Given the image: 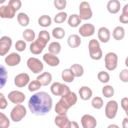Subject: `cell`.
I'll use <instances>...</instances> for the list:
<instances>
[{
    "mask_svg": "<svg viewBox=\"0 0 128 128\" xmlns=\"http://www.w3.org/2000/svg\"><path fill=\"white\" fill-rule=\"evenodd\" d=\"M52 104L51 97L44 92L34 94L28 102V106L31 112L37 116H44L52 108Z\"/></svg>",
    "mask_w": 128,
    "mask_h": 128,
    "instance_id": "cell-1",
    "label": "cell"
},
{
    "mask_svg": "<svg viewBox=\"0 0 128 128\" xmlns=\"http://www.w3.org/2000/svg\"><path fill=\"white\" fill-rule=\"evenodd\" d=\"M89 53L90 58L95 60H98L102 57V53L98 41L96 39L91 40L88 43Z\"/></svg>",
    "mask_w": 128,
    "mask_h": 128,
    "instance_id": "cell-2",
    "label": "cell"
},
{
    "mask_svg": "<svg viewBox=\"0 0 128 128\" xmlns=\"http://www.w3.org/2000/svg\"><path fill=\"white\" fill-rule=\"evenodd\" d=\"M50 91L52 94L56 96H64L69 93L70 88L65 84L59 82H54L50 86Z\"/></svg>",
    "mask_w": 128,
    "mask_h": 128,
    "instance_id": "cell-3",
    "label": "cell"
},
{
    "mask_svg": "<svg viewBox=\"0 0 128 128\" xmlns=\"http://www.w3.org/2000/svg\"><path fill=\"white\" fill-rule=\"evenodd\" d=\"M26 110L25 107L22 104H18L15 106L11 111L10 116L12 121L18 122L25 116Z\"/></svg>",
    "mask_w": 128,
    "mask_h": 128,
    "instance_id": "cell-4",
    "label": "cell"
},
{
    "mask_svg": "<svg viewBox=\"0 0 128 128\" xmlns=\"http://www.w3.org/2000/svg\"><path fill=\"white\" fill-rule=\"evenodd\" d=\"M27 66L30 70L34 74L40 73L42 70L44 68L42 62L38 58H30L28 59Z\"/></svg>",
    "mask_w": 128,
    "mask_h": 128,
    "instance_id": "cell-5",
    "label": "cell"
},
{
    "mask_svg": "<svg viewBox=\"0 0 128 128\" xmlns=\"http://www.w3.org/2000/svg\"><path fill=\"white\" fill-rule=\"evenodd\" d=\"M80 18L84 20L90 18L92 16V12L91 10L89 4L86 2H82L80 5Z\"/></svg>",
    "mask_w": 128,
    "mask_h": 128,
    "instance_id": "cell-6",
    "label": "cell"
},
{
    "mask_svg": "<svg viewBox=\"0 0 128 128\" xmlns=\"http://www.w3.org/2000/svg\"><path fill=\"white\" fill-rule=\"evenodd\" d=\"M105 66L107 70H113L117 66L118 56L114 52L108 53L104 58Z\"/></svg>",
    "mask_w": 128,
    "mask_h": 128,
    "instance_id": "cell-7",
    "label": "cell"
},
{
    "mask_svg": "<svg viewBox=\"0 0 128 128\" xmlns=\"http://www.w3.org/2000/svg\"><path fill=\"white\" fill-rule=\"evenodd\" d=\"M118 109V104L114 100L109 101L106 104L105 108V114L106 116L112 119L114 118L116 114Z\"/></svg>",
    "mask_w": 128,
    "mask_h": 128,
    "instance_id": "cell-8",
    "label": "cell"
},
{
    "mask_svg": "<svg viewBox=\"0 0 128 128\" xmlns=\"http://www.w3.org/2000/svg\"><path fill=\"white\" fill-rule=\"evenodd\" d=\"M12 44V39L7 36H4L0 39V55L4 56L9 51Z\"/></svg>",
    "mask_w": 128,
    "mask_h": 128,
    "instance_id": "cell-9",
    "label": "cell"
},
{
    "mask_svg": "<svg viewBox=\"0 0 128 128\" xmlns=\"http://www.w3.org/2000/svg\"><path fill=\"white\" fill-rule=\"evenodd\" d=\"M46 44L42 40L38 38L34 42L30 44V51L33 54H38L42 52Z\"/></svg>",
    "mask_w": 128,
    "mask_h": 128,
    "instance_id": "cell-10",
    "label": "cell"
},
{
    "mask_svg": "<svg viewBox=\"0 0 128 128\" xmlns=\"http://www.w3.org/2000/svg\"><path fill=\"white\" fill-rule=\"evenodd\" d=\"M8 97L9 100L14 104H21L25 100V95L18 90L12 91L8 94Z\"/></svg>",
    "mask_w": 128,
    "mask_h": 128,
    "instance_id": "cell-11",
    "label": "cell"
},
{
    "mask_svg": "<svg viewBox=\"0 0 128 128\" xmlns=\"http://www.w3.org/2000/svg\"><path fill=\"white\" fill-rule=\"evenodd\" d=\"M81 123L84 128H94L96 125V121L95 118L87 114L82 117Z\"/></svg>",
    "mask_w": 128,
    "mask_h": 128,
    "instance_id": "cell-12",
    "label": "cell"
},
{
    "mask_svg": "<svg viewBox=\"0 0 128 128\" xmlns=\"http://www.w3.org/2000/svg\"><path fill=\"white\" fill-rule=\"evenodd\" d=\"M70 122L66 114H58L54 119L56 124L60 128H70Z\"/></svg>",
    "mask_w": 128,
    "mask_h": 128,
    "instance_id": "cell-13",
    "label": "cell"
},
{
    "mask_svg": "<svg viewBox=\"0 0 128 128\" xmlns=\"http://www.w3.org/2000/svg\"><path fill=\"white\" fill-rule=\"evenodd\" d=\"M30 81L29 76L26 73H21L18 74L14 78V84L18 88L25 86Z\"/></svg>",
    "mask_w": 128,
    "mask_h": 128,
    "instance_id": "cell-14",
    "label": "cell"
},
{
    "mask_svg": "<svg viewBox=\"0 0 128 128\" xmlns=\"http://www.w3.org/2000/svg\"><path fill=\"white\" fill-rule=\"evenodd\" d=\"M95 30L94 26L91 24H84L79 28V33L82 36H90L94 34Z\"/></svg>",
    "mask_w": 128,
    "mask_h": 128,
    "instance_id": "cell-15",
    "label": "cell"
},
{
    "mask_svg": "<svg viewBox=\"0 0 128 128\" xmlns=\"http://www.w3.org/2000/svg\"><path fill=\"white\" fill-rule=\"evenodd\" d=\"M15 13L16 10L8 5L2 6L0 8V16L2 18H12Z\"/></svg>",
    "mask_w": 128,
    "mask_h": 128,
    "instance_id": "cell-16",
    "label": "cell"
},
{
    "mask_svg": "<svg viewBox=\"0 0 128 128\" xmlns=\"http://www.w3.org/2000/svg\"><path fill=\"white\" fill-rule=\"evenodd\" d=\"M20 55L15 52L10 54L5 58V62L10 66L18 65L20 61Z\"/></svg>",
    "mask_w": 128,
    "mask_h": 128,
    "instance_id": "cell-17",
    "label": "cell"
},
{
    "mask_svg": "<svg viewBox=\"0 0 128 128\" xmlns=\"http://www.w3.org/2000/svg\"><path fill=\"white\" fill-rule=\"evenodd\" d=\"M70 106L65 102L61 98L55 106V112L58 114H66Z\"/></svg>",
    "mask_w": 128,
    "mask_h": 128,
    "instance_id": "cell-18",
    "label": "cell"
},
{
    "mask_svg": "<svg viewBox=\"0 0 128 128\" xmlns=\"http://www.w3.org/2000/svg\"><path fill=\"white\" fill-rule=\"evenodd\" d=\"M43 60L47 64L52 66H57L60 63L59 58L50 53L45 54L43 56Z\"/></svg>",
    "mask_w": 128,
    "mask_h": 128,
    "instance_id": "cell-19",
    "label": "cell"
},
{
    "mask_svg": "<svg viewBox=\"0 0 128 128\" xmlns=\"http://www.w3.org/2000/svg\"><path fill=\"white\" fill-rule=\"evenodd\" d=\"M98 38L100 40L104 43L107 42L110 38V30L105 27L100 28L98 30Z\"/></svg>",
    "mask_w": 128,
    "mask_h": 128,
    "instance_id": "cell-20",
    "label": "cell"
},
{
    "mask_svg": "<svg viewBox=\"0 0 128 128\" xmlns=\"http://www.w3.org/2000/svg\"><path fill=\"white\" fill-rule=\"evenodd\" d=\"M120 4L118 0H110L107 4V10L111 14H116L120 10Z\"/></svg>",
    "mask_w": 128,
    "mask_h": 128,
    "instance_id": "cell-21",
    "label": "cell"
},
{
    "mask_svg": "<svg viewBox=\"0 0 128 128\" xmlns=\"http://www.w3.org/2000/svg\"><path fill=\"white\" fill-rule=\"evenodd\" d=\"M61 98L70 106V108L74 105L77 101V96L76 94L72 92H70L67 94L62 96Z\"/></svg>",
    "mask_w": 128,
    "mask_h": 128,
    "instance_id": "cell-22",
    "label": "cell"
},
{
    "mask_svg": "<svg viewBox=\"0 0 128 128\" xmlns=\"http://www.w3.org/2000/svg\"><path fill=\"white\" fill-rule=\"evenodd\" d=\"M52 80V76L51 74L47 72H43L42 74L38 76L36 80H38L42 86H48L51 82Z\"/></svg>",
    "mask_w": 128,
    "mask_h": 128,
    "instance_id": "cell-23",
    "label": "cell"
},
{
    "mask_svg": "<svg viewBox=\"0 0 128 128\" xmlns=\"http://www.w3.org/2000/svg\"><path fill=\"white\" fill-rule=\"evenodd\" d=\"M80 98L83 100H88L92 96V90L88 86H82L78 90Z\"/></svg>",
    "mask_w": 128,
    "mask_h": 128,
    "instance_id": "cell-24",
    "label": "cell"
},
{
    "mask_svg": "<svg viewBox=\"0 0 128 128\" xmlns=\"http://www.w3.org/2000/svg\"><path fill=\"white\" fill-rule=\"evenodd\" d=\"M68 44L72 48H76L78 47L81 42L80 38L77 34H73L70 35L68 38Z\"/></svg>",
    "mask_w": 128,
    "mask_h": 128,
    "instance_id": "cell-25",
    "label": "cell"
},
{
    "mask_svg": "<svg viewBox=\"0 0 128 128\" xmlns=\"http://www.w3.org/2000/svg\"><path fill=\"white\" fill-rule=\"evenodd\" d=\"M82 20L79 16L76 14H71L68 19V24L72 28L78 26L81 22Z\"/></svg>",
    "mask_w": 128,
    "mask_h": 128,
    "instance_id": "cell-26",
    "label": "cell"
},
{
    "mask_svg": "<svg viewBox=\"0 0 128 128\" xmlns=\"http://www.w3.org/2000/svg\"><path fill=\"white\" fill-rule=\"evenodd\" d=\"M124 36V30L122 26H116L114 28L112 32V36L114 38L119 40L122 39Z\"/></svg>",
    "mask_w": 128,
    "mask_h": 128,
    "instance_id": "cell-27",
    "label": "cell"
},
{
    "mask_svg": "<svg viewBox=\"0 0 128 128\" xmlns=\"http://www.w3.org/2000/svg\"><path fill=\"white\" fill-rule=\"evenodd\" d=\"M70 70L72 72L74 76L76 77L82 76L84 74V69L82 66L79 64H74L70 66Z\"/></svg>",
    "mask_w": 128,
    "mask_h": 128,
    "instance_id": "cell-28",
    "label": "cell"
},
{
    "mask_svg": "<svg viewBox=\"0 0 128 128\" xmlns=\"http://www.w3.org/2000/svg\"><path fill=\"white\" fill-rule=\"evenodd\" d=\"M62 80L66 82H72L74 78V76L70 69L64 70L62 72Z\"/></svg>",
    "mask_w": 128,
    "mask_h": 128,
    "instance_id": "cell-29",
    "label": "cell"
},
{
    "mask_svg": "<svg viewBox=\"0 0 128 128\" xmlns=\"http://www.w3.org/2000/svg\"><path fill=\"white\" fill-rule=\"evenodd\" d=\"M17 20L19 24L23 26H28L30 22L29 17L24 12H20L18 14Z\"/></svg>",
    "mask_w": 128,
    "mask_h": 128,
    "instance_id": "cell-30",
    "label": "cell"
},
{
    "mask_svg": "<svg viewBox=\"0 0 128 128\" xmlns=\"http://www.w3.org/2000/svg\"><path fill=\"white\" fill-rule=\"evenodd\" d=\"M48 49L50 54L54 55L58 54H59V52L60 51V49H61L60 44L58 42H52L48 46Z\"/></svg>",
    "mask_w": 128,
    "mask_h": 128,
    "instance_id": "cell-31",
    "label": "cell"
},
{
    "mask_svg": "<svg viewBox=\"0 0 128 128\" xmlns=\"http://www.w3.org/2000/svg\"><path fill=\"white\" fill-rule=\"evenodd\" d=\"M38 24L42 27H48L52 24V19L48 15H42L38 20Z\"/></svg>",
    "mask_w": 128,
    "mask_h": 128,
    "instance_id": "cell-32",
    "label": "cell"
},
{
    "mask_svg": "<svg viewBox=\"0 0 128 128\" xmlns=\"http://www.w3.org/2000/svg\"><path fill=\"white\" fill-rule=\"evenodd\" d=\"M24 38L28 42H32L35 38V32L31 29H26L22 33Z\"/></svg>",
    "mask_w": 128,
    "mask_h": 128,
    "instance_id": "cell-33",
    "label": "cell"
},
{
    "mask_svg": "<svg viewBox=\"0 0 128 128\" xmlns=\"http://www.w3.org/2000/svg\"><path fill=\"white\" fill-rule=\"evenodd\" d=\"M52 34L54 38L60 40L64 36L65 32L62 28L57 27L53 29L52 31Z\"/></svg>",
    "mask_w": 128,
    "mask_h": 128,
    "instance_id": "cell-34",
    "label": "cell"
},
{
    "mask_svg": "<svg viewBox=\"0 0 128 128\" xmlns=\"http://www.w3.org/2000/svg\"><path fill=\"white\" fill-rule=\"evenodd\" d=\"M0 88H2V87L5 85L6 80L8 73L6 68L0 65Z\"/></svg>",
    "mask_w": 128,
    "mask_h": 128,
    "instance_id": "cell-35",
    "label": "cell"
},
{
    "mask_svg": "<svg viewBox=\"0 0 128 128\" xmlns=\"http://www.w3.org/2000/svg\"><path fill=\"white\" fill-rule=\"evenodd\" d=\"M128 4L123 8L122 14L119 17L120 21L123 24L128 23Z\"/></svg>",
    "mask_w": 128,
    "mask_h": 128,
    "instance_id": "cell-36",
    "label": "cell"
},
{
    "mask_svg": "<svg viewBox=\"0 0 128 128\" xmlns=\"http://www.w3.org/2000/svg\"><path fill=\"white\" fill-rule=\"evenodd\" d=\"M102 94L106 98H110L114 94V90L112 86L110 85L105 86L102 90Z\"/></svg>",
    "mask_w": 128,
    "mask_h": 128,
    "instance_id": "cell-37",
    "label": "cell"
},
{
    "mask_svg": "<svg viewBox=\"0 0 128 128\" xmlns=\"http://www.w3.org/2000/svg\"><path fill=\"white\" fill-rule=\"evenodd\" d=\"M67 17L66 12H62L57 14L54 18V22L56 24H61L65 21Z\"/></svg>",
    "mask_w": 128,
    "mask_h": 128,
    "instance_id": "cell-38",
    "label": "cell"
},
{
    "mask_svg": "<svg viewBox=\"0 0 128 128\" xmlns=\"http://www.w3.org/2000/svg\"><path fill=\"white\" fill-rule=\"evenodd\" d=\"M103 104L102 99L98 96L94 97L92 101V106L96 109H100L103 106Z\"/></svg>",
    "mask_w": 128,
    "mask_h": 128,
    "instance_id": "cell-39",
    "label": "cell"
},
{
    "mask_svg": "<svg viewBox=\"0 0 128 128\" xmlns=\"http://www.w3.org/2000/svg\"><path fill=\"white\" fill-rule=\"evenodd\" d=\"M10 120L7 116L2 112L0 113V126L2 128H6L10 126Z\"/></svg>",
    "mask_w": 128,
    "mask_h": 128,
    "instance_id": "cell-40",
    "label": "cell"
},
{
    "mask_svg": "<svg viewBox=\"0 0 128 128\" xmlns=\"http://www.w3.org/2000/svg\"><path fill=\"white\" fill-rule=\"evenodd\" d=\"M98 79L102 83H106L110 80L109 74L105 71H101L98 73Z\"/></svg>",
    "mask_w": 128,
    "mask_h": 128,
    "instance_id": "cell-41",
    "label": "cell"
},
{
    "mask_svg": "<svg viewBox=\"0 0 128 128\" xmlns=\"http://www.w3.org/2000/svg\"><path fill=\"white\" fill-rule=\"evenodd\" d=\"M38 38L40 39L45 42L47 43L50 40V34L46 30H41L38 34Z\"/></svg>",
    "mask_w": 128,
    "mask_h": 128,
    "instance_id": "cell-42",
    "label": "cell"
},
{
    "mask_svg": "<svg viewBox=\"0 0 128 128\" xmlns=\"http://www.w3.org/2000/svg\"><path fill=\"white\" fill-rule=\"evenodd\" d=\"M41 86V84L38 80H33L29 84L28 88L30 91L34 92L38 90L40 88Z\"/></svg>",
    "mask_w": 128,
    "mask_h": 128,
    "instance_id": "cell-43",
    "label": "cell"
},
{
    "mask_svg": "<svg viewBox=\"0 0 128 128\" xmlns=\"http://www.w3.org/2000/svg\"><path fill=\"white\" fill-rule=\"evenodd\" d=\"M8 5L16 11L21 8L22 2L20 0H10Z\"/></svg>",
    "mask_w": 128,
    "mask_h": 128,
    "instance_id": "cell-44",
    "label": "cell"
},
{
    "mask_svg": "<svg viewBox=\"0 0 128 128\" xmlns=\"http://www.w3.org/2000/svg\"><path fill=\"white\" fill-rule=\"evenodd\" d=\"M66 0H55L54 4L56 8L58 10L64 9L66 6Z\"/></svg>",
    "mask_w": 128,
    "mask_h": 128,
    "instance_id": "cell-45",
    "label": "cell"
},
{
    "mask_svg": "<svg viewBox=\"0 0 128 128\" xmlns=\"http://www.w3.org/2000/svg\"><path fill=\"white\" fill-rule=\"evenodd\" d=\"M26 48V43L22 40H19L17 41L15 44V48L19 52L24 51Z\"/></svg>",
    "mask_w": 128,
    "mask_h": 128,
    "instance_id": "cell-46",
    "label": "cell"
},
{
    "mask_svg": "<svg viewBox=\"0 0 128 128\" xmlns=\"http://www.w3.org/2000/svg\"><path fill=\"white\" fill-rule=\"evenodd\" d=\"M120 78V80L124 82H128V70L127 69H124L121 71L119 75Z\"/></svg>",
    "mask_w": 128,
    "mask_h": 128,
    "instance_id": "cell-47",
    "label": "cell"
},
{
    "mask_svg": "<svg viewBox=\"0 0 128 128\" xmlns=\"http://www.w3.org/2000/svg\"><path fill=\"white\" fill-rule=\"evenodd\" d=\"M0 107L1 109H4L8 106V102L6 100L3 94L1 93L0 94Z\"/></svg>",
    "mask_w": 128,
    "mask_h": 128,
    "instance_id": "cell-48",
    "label": "cell"
},
{
    "mask_svg": "<svg viewBox=\"0 0 128 128\" xmlns=\"http://www.w3.org/2000/svg\"><path fill=\"white\" fill-rule=\"evenodd\" d=\"M128 98H123L121 100V105L122 108L125 110L126 114L128 112Z\"/></svg>",
    "mask_w": 128,
    "mask_h": 128,
    "instance_id": "cell-49",
    "label": "cell"
},
{
    "mask_svg": "<svg viewBox=\"0 0 128 128\" xmlns=\"http://www.w3.org/2000/svg\"><path fill=\"white\" fill-rule=\"evenodd\" d=\"M70 128H78L79 126L76 122L74 121H70Z\"/></svg>",
    "mask_w": 128,
    "mask_h": 128,
    "instance_id": "cell-50",
    "label": "cell"
},
{
    "mask_svg": "<svg viewBox=\"0 0 128 128\" xmlns=\"http://www.w3.org/2000/svg\"><path fill=\"white\" fill-rule=\"evenodd\" d=\"M128 118H124L122 121V127L124 128H126L128 126Z\"/></svg>",
    "mask_w": 128,
    "mask_h": 128,
    "instance_id": "cell-51",
    "label": "cell"
}]
</instances>
